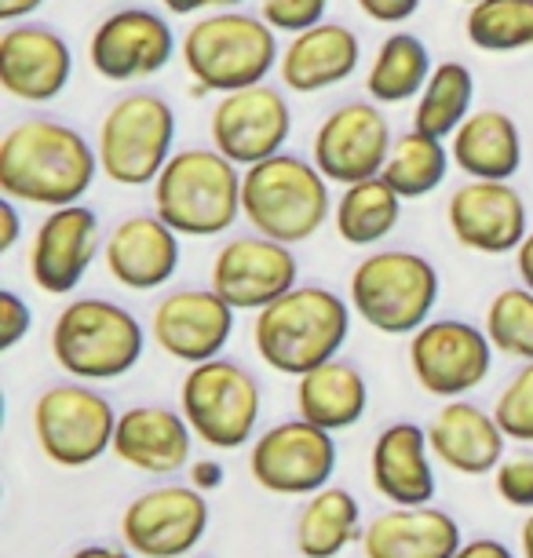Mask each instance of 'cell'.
<instances>
[{"instance_id":"6da1fadb","label":"cell","mask_w":533,"mask_h":558,"mask_svg":"<svg viewBox=\"0 0 533 558\" xmlns=\"http://www.w3.org/2000/svg\"><path fill=\"white\" fill-rule=\"evenodd\" d=\"M99 172L96 146L56 118H26L0 140V194L23 205H77Z\"/></svg>"},{"instance_id":"7a4b0ae2","label":"cell","mask_w":533,"mask_h":558,"mask_svg":"<svg viewBox=\"0 0 533 558\" xmlns=\"http://www.w3.org/2000/svg\"><path fill=\"white\" fill-rule=\"evenodd\" d=\"M351 332V303L332 289L296 286L264 311H256L253 347L267 368L303 376L315 365L340 357Z\"/></svg>"},{"instance_id":"3957f363","label":"cell","mask_w":533,"mask_h":558,"mask_svg":"<svg viewBox=\"0 0 533 558\" xmlns=\"http://www.w3.org/2000/svg\"><path fill=\"white\" fill-rule=\"evenodd\" d=\"M242 219L281 245H303L332 219L329 179L311 157H264L242 172Z\"/></svg>"},{"instance_id":"277c9868","label":"cell","mask_w":533,"mask_h":558,"mask_svg":"<svg viewBox=\"0 0 533 558\" xmlns=\"http://www.w3.org/2000/svg\"><path fill=\"white\" fill-rule=\"evenodd\" d=\"M242 172L216 146H186L154 179V213L183 238H219L242 219Z\"/></svg>"},{"instance_id":"5b68a950","label":"cell","mask_w":533,"mask_h":558,"mask_svg":"<svg viewBox=\"0 0 533 558\" xmlns=\"http://www.w3.org/2000/svg\"><path fill=\"white\" fill-rule=\"evenodd\" d=\"M180 59L202 92H227L264 84L278 66V29L264 15L249 12H208L194 19L180 40Z\"/></svg>"},{"instance_id":"8992f818","label":"cell","mask_w":533,"mask_h":558,"mask_svg":"<svg viewBox=\"0 0 533 558\" xmlns=\"http://www.w3.org/2000/svg\"><path fill=\"white\" fill-rule=\"evenodd\" d=\"M146 332L140 318L121 303L85 296L59 311L51 325V354L73 380L102 384L132 373L143 357Z\"/></svg>"},{"instance_id":"52a82bcc","label":"cell","mask_w":533,"mask_h":558,"mask_svg":"<svg viewBox=\"0 0 533 558\" xmlns=\"http://www.w3.org/2000/svg\"><path fill=\"white\" fill-rule=\"evenodd\" d=\"M443 292L435 263L410 248H376L351 270V311L380 336H413Z\"/></svg>"},{"instance_id":"ba28073f","label":"cell","mask_w":533,"mask_h":558,"mask_svg":"<svg viewBox=\"0 0 533 558\" xmlns=\"http://www.w3.org/2000/svg\"><path fill=\"white\" fill-rule=\"evenodd\" d=\"M175 143V110L154 92H129L102 113L96 154L118 186H154Z\"/></svg>"},{"instance_id":"9c48e42d","label":"cell","mask_w":533,"mask_h":558,"mask_svg":"<svg viewBox=\"0 0 533 558\" xmlns=\"http://www.w3.org/2000/svg\"><path fill=\"white\" fill-rule=\"evenodd\" d=\"M180 413L208 449H242L256 438L264 395L256 376L231 357H213L186 368L180 384Z\"/></svg>"},{"instance_id":"30bf717a","label":"cell","mask_w":533,"mask_h":558,"mask_svg":"<svg viewBox=\"0 0 533 558\" xmlns=\"http://www.w3.org/2000/svg\"><path fill=\"white\" fill-rule=\"evenodd\" d=\"M118 416L92 384H56L34 402V438L59 468H88L113 449Z\"/></svg>"},{"instance_id":"8fae6325","label":"cell","mask_w":533,"mask_h":558,"mask_svg":"<svg viewBox=\"0 0 533 558\" xmlns=\"http://www.w3.org/2000/svg\"><path fill=\"white\" fill-rule=\"evenodd\" d=\"M332 471H337L332 430L303 416L267 427L249 449V475L275 497H311L329 486Z\"/></svg>"},{"instance_id":"7c38bea8","label":"cell","mask_w":533,"mask_h":558,"mask_svg":"<svg viewBox=\"0 0 533 558\" xmlns=\"http://www.w3.org/2000/svg\"><path fill=\"white\" fill-rule=\"evenodd\" d=\"M410 368L421 391L453 402L486 384L494 368V343L472 322L432 318L410 336Z\"/></svg>"},{"instance_id":"4fadbf2b","label":"cell","mask_w":533,"mask_h":558,"mask_svg":"<svg viewBox=\"0 0 533 558\" xmlns=\"http://www.w3.org/2000/svg\"><path fill=\"white\" fill-rule=\"evenodd\" d=\"M213 511L197 486H154L121 511V541L140 558H186L208 533Z\"/></svg>"},{"instance_id":"5bb4252c","label":"cell","mask_w":533,"mask_h":558,"mask_svg":"<svg viewBox=\"0 0 533 558\" xmlns=\"http://www.w3.org/2000/svg\"><path fill=\"white\" fill-rule=\"evenodd\" d=\"M391 124L380 113V102L354 99L343 102L318 124L311 140V161L337 186L380 175L391 154Z\"/></svg>"},{"instance_id":"9a60e30c","label":"cell","mask_w":533,"mask_h":558,"mask_svg":"<svg viewBox=\"0 0 533 558\" xmlns=\"http://www.w3.org/2000/svg\"><path fill=\"white\" fill-rule=\"evenodd\" d=\"M208 135L223 157H231L238 168H249L264 157L286 150L292 135V110L289 99L270 84H253L219 96L208 118Z\"/></svg>"},{"instance_id":"2e32d148","label":"cell","mask_w":533,"mask_h":558,"mask_svg":"<svg viewBox=\"0 0 533 558\" xmlns=\"http://www.w3.org/2000/svg\"><path fill=\"white\" fill-rule=\"evenodd\" d=\"M446 223L461 248L479 256H508L530 234L526 197L505 179H468L449 194Z\"/></svg>"},{"instance_id":"e0dca14e","label":"cell","mask_w":533,"mask_h":558,"mask_svg":"<svg viewBox=\"0 0 533 558\" xmlns=\"http://www.w3.org/2000/svg\"><path fill=\"white\" fill-rule=\"evenodd\" d=\"M300 263L292 245H281L275 238L249 234L219 245L208 286L231 303L234 311H264L267 303L296 289Z\"/></svg>"},{"instance_id":"ac0fdd59","label":"cell","mask_w":533,"mask_h":558,"mask_svg":"<svg viewBox=\"0 0 533 558\" xmlns=\"http://www.w3.org/2000/svg\"><path fill=\"white\" fill-rule=\"evenodd\" d=\"M175 56V34L169 19L150 8H121L96 26L88 40L92 70L102 81L129 84L161 73Z\"/></svg>"},{"instance_id":"d6986e66","label":"cell","mask_w":533,"mask_h":558,"mask_svg":"<svg viewBox=\"0 0 533 558\" xmlns=\"http://www.w3.org/2000/svg\"><path fill=\"white\" fill-rule=\"evenodd\" d=\"M102 252L99 216L85 202L48 208L29 245V278L48 296H70Z\"/></svg>"},{"instance_id":"ffe728a7","label":"cell","mask_w":533,"mask_h":558,"mask_svg":"<svg viewBox=\"0 0 533 558\" xmlns=\"http://www.w3.org/2000/svg\"><path fill=\"white\" fill-rule=\"evenodd\" d=\"M234 332V307L219 292L208 289H175L158 300L150 314V336L175 362L197 365L223 354Z\"/></svg>"},{"instance_id":"44dd1931","label":"cell","mask_w":533,"mask_h":558,"mask_svg":"<svg viewBox=\"0 0 533 558\" xmlns=\"http://www.w3.org/2000/svg\"><path fill=\"white\" fill-rule=\"evenodd\" d=\"M73 77L66 37L40 23H8L0 34V88L19 102H51Z\"/></svg>"},{"instance_id":"7402d4cb","label":"cell","mask_w":533,"mask_h":558,"mask_svg":"<svg viewBox=\"0 0 533 558\" xmlns=\"http://www.w3.org/2000/svg\"><path fill=\"white\" fill-rule=\"evenodd\" d=\"M183 234L154 216H129L110 230L102 241V263H107L110 278L132 292H150L172 281L183 259Z\"/></svg>"},{"instance_id":"603a6c76","label":"cell","mask_w":533,"mask_h":558,"mask_svg":"<svg viewBox=\"0 0 533 558\" xmlns=\"http://www.w3.org/2000/svg\"><path fill=\"white\" fill-rule=\"evenodd\" d=\"M435 452L427 427L413 420H395L376 435L370 452V482L388 504L421 508L435 500Z\"/></svg>"},{"instance_id":"cb8c5ba5","label":"cell","mask_w":533,"mask_h":558,"mask_svg":"<svg viewBox=\"0 0 533 558\" xmlns=\"http://www.w3.org/2000/svg\"><path fill=\"white\" fill-rule=\"evenodd\" d=\"M427 441L435 460L464 478L494 475L508 449V435L500 430L497 416L468 398H453L438 409L427 424Z\"/></svg>"},{"instance_id":"d4e9b609","label":"cell","mask_w":533,"mask_h":558,"mask_svg":"<svg viewBox=\"0 0 533 558\" xmlns=\"http://www.w3.org/2000/svg\"><path fill=\"white\" fill-rule=\"evenodd\" d=\"M194 427L169 405H132L118 416L113 457L143 475H175L194 449Z\"/></svg>"},{"instance_id":"484cf974","label":"cell","mask_w":533,"mask_h":558,"mask_svg":"<svg viewBox=\"0 0 533 558\" xmlns=\"http://www.w3.org/2000/svg\"><path fill=\"white\" fill-rule=\"evenodd\" d=\"M365 558H453L464 544L461 522L446 508H399L391 504L362 530Z\"/></svg>"},{"instance_id":"4316f807","label":"cell","mask_w":533,"mask_h":558,"mask_svg":"<svg viewBox=\"0 0 533 558\" xmlns=\"http://www.w3.org/2000/svg\"><path fill=\"white\" fill-rule=\"evenodd\" d=\"M362 40L354 37L351 26L343 23H318L303 34H292L278 59L281 84L296 96H311V92L337 88L359 70Z\"/></svg>"},{"instance_id":"83f0119b","label":"cell","mask_w":533,"mask_h":558,"mask_svg":"<svg viewBox=\"0 0 533 558\" xmlns=\"http://www.w3.org/2000/svg\"><path fill=\"white\" fill-rule=\"evenodd\" d=\"M449 154L468 179H505L511 183L522 168V132L511 113L486 107L475 110L457 129V135L449 140Z\"/></svg>"},{"instance_id":"f1b7e54d","label":"cell","mask_w":533,"mask_h":558,"mask_svg":"<svg viewBox=\"0 0 533 558\" xmlns=\"http://www.w3.org/2000/svg\"><path fill=\"white\" fill-rule=\"evenodd\" d=\"M370 409V387L359 365L329 357L311 373L296 376V413L326 430H348Z\"/></svg>"},{"instance_id":"f546056e","label":"cell","mask_w":533,"mask_h":558,"mask_svg":"<svg viewBox=\"0 0 533 558\" xmlns=\"http://www.w3.org/2000/svg\"><path fill=\"white\" fill-rule=\"evenodd\" d=\"M362 508L348 489L326 486L303 500L292 522V544L303 558H337L343 547L362 541Z\"/></svg>"},{"instance_id":"4dcf8cb0","label":"cell","mask_w":533,"mask_h":558,"mask_svg":"<svg viewBox=\"0 0 533 558\" xmlns=\"http://www.w3.org/2000/svg\"><path fill=\"white\" fill-rule=\"evenodd\" d=\"M402 202L405 197L395 191L384 175L359 179V183L343 186V194L332 205V227L343 245L370 248L380 245L384 238H391V230L402 219Z\"/></svg>"},{"instance_id":"1f68e13d","label":"cell","mask_w":533,"mask_h":558,"mask_svg":"<svg viewBox=\"0 0 533 558\" xmlns=\"http://www.w3.org/2000/svg\"><path fill=\"white\" fill-rule=\"evenodd\" d=\"M432 70V51H427L424 40L416 34H405V29H395L376 51L373 70L365 77V92L380 107H399V102L421 96Z\"/></svg>"},{"instance_id":"d6a6232c","label":"cell","mask_w":533,"mask_h":558,"mask_svg":"<svg viewBox=\"0 0 533 558\" xmlns=\"http://www.w3.org/2000/svg\"><path fill=\"white\" fill-rule=\"evenodd\" d=\"M472 102H475L472 70L457 59L438 62L424 84V92L416 96L413 129L435 135V140H453L457 129L475 113Z\"/></svg>"},{"instance_id":"836d02e7","label":"cell","mask_w":533,"mask_h":558,"mask_svg":"<svg viewBox=\"0 0 533 558\" xmlns=\"http://www.w3.org/2000/svg\"><path fill=\"white\" fill-rule=\"evenodd\" d=\"M453 165L446 140H435L421 129H410L391 143L388 165H384V179L399 191L405 202H421L432 191L446 183V172Z\"/></svg>"},{"instance_id":"e575fe53","label":"cell","mask_w":533,"mask_h":558,"mask_svg":"<svg viewBox=\"0 0 533 558\" xmlns=\"http://www.w3.org/2000/svg\"><path fill=\"white\" fill-rule=\"evenodd\" d=\"M468 45L489 56L533 48V0H479L464 15Z\"/></svg>"},{"instance_id":"d590c367","label":"cell","mask_w":533,"mask_h":558,"mask_svg":"<svg viewBox=\"0 0 533 558\" xmlns=\"http://www.w3.org/2000/svg\"><path fill=\"white\" fill-rule=\"evenodd\" d=\"M483 329L497 354L516 357V362H533V289H500L489 300Z\"/></svg>"},{"instance_id":"8d00e7d4","label":"cell","mask_w":533,"mask_h":558,"mask_svg":"<svg viewBox=\"0 0 533 558\" xmlns=\"http://www.w3.org/2000/svg\"><path fill=\"white\" fill-rule=\"evenodd\" d=\"M494 416L511 441L533 446V362H522L516 368V376H511L505 384V391L497 395Z\"/></svg>"},{"instance_id":"74e56055","label":"cell","mask_w":533,"mask_h":558,"mask_svg":"<svg viewBox=\"0 0 533 558\" xmlns=\"http://www.w3.org/2000/svg\"><path fill=\"white\" fill-rule=\"evenodd\" d=\"M494 489L508 508L533 511V452H511L497 463Z\"/></svg>"},{"instance_id":"f35d334b","label":"cell","mask_w":533,"mask_h":558,"mask_svg":"<svg viewBox=\"0 0 533 558\" xmlns=\"http://www.w3.org/2000/svg\"><path fill=\"white\" fill-rule=\"evenodd\" d=\"M329 0H259V15L278 34H303V29L326 23Z\"/></svg>"},{"instance_id":"ab89813d","label":"cell","mask_w":533,"mask_h":558,"mask_svg":"<svg viewBox=\"0 0 533 558\" xmlns=\"http://www.w3.org/2000/svg\"><path fill=\"white\" fill-rule=\"evenodd\" d=\"M34 329V311L15 289H0V351H15Z\"/></svg>"},{"instance_id":"60d3db41","label":"cell","mask_w":533,"mask_h":558,"mask_svg":"<svg viewBox=\"0 0 533 558\" xmlns=\"http://www.w3.org/2000/svg\"><path fill=\"white\" fill-rule=\"evenodd\" d=\"M354 4H359V12L370 15L373 23L399 26V23H405V19L416 15L421 0H354Z\"/></svg>"},{"instance_id":"b9f144b4","label":"cell","mask_w":533,"mask_h":558,"mask_svg":"<svg viewBox=\"0 0 533 558\" xmlns=\"http://www.w3.org/2000/svg\"><path fill=\"white\" fill-rule=\"evenodd\" d=\"M15 197H0V256L12 252L23 238V216H19Z\"/></svg>"},{"instance_id":"7bdbcfd3","label":"cell","mask_w":533,"mask_h":558,"mask_svg":"<svg viewBox=\"0 0 533 558\" xmlns=\"http://www.w3.org/2000/svg\"><path fill=\"white\" fill-rule=\"evenodd\" d=\"M453 558H516V551L505 541H497V536H472V541L457 547Z\"/></svg>"},{"instance_id":"ee69618b","label":"cell","mask_w":533,"mask_h":558,"mask_svg":"<svg viewBox=\"0 0 533 558\" xmlns=\"http://www.w3.org/2000/svg\"><path fill=\"white\" fill-rule=\"evenodd\" d=\"M165 12L172 15H202V12H227V8H242L245 0H161Z\"/></svg>"},{"instance_id":"f6af8a7d","label":"cell","mask_w":533,"mask_h":558,"mask_svg":"<svg viewBox=\"0 0 533 558\" xmlns=\"http://www.w3.org/2000/svg\"><path fill=\"white\" fill-rule=\"evenodd\" d=\"M191 486H197L202 493H213L223 486V463L216 460H197L191 468Z\"/></svg>"},{"instance_id":"bcb514c9","label":"cell","mask_w":533,"mask_h":558,"mask_svg":"<svg viewBox=\"0 0 533 558\" xmlns=\"http://www.w3.org/2000/svg\"><path fill=\"white\" fill-rule=\"evenodd\" d=\"M40 8H45V0H0V19L4 23H26Z\"/></svg>"},{"instance_id":"7dc6e473","label":"cell","mask_w":533,"mask_h":558,"mask_svg":"<svg viewBox=\"0 0 533 558\" xmlns=\"http://www.w3.org/2000/svg\"><path fill=\"white\" fill-rule=\"evenodd\" d=\"M70 558H140V555L129 551V547H113V544H85Z\"/></svg>"},{"instance_id":"c3c4849f","label":"cell","mask_w":533,"mask_h":558,"mask_svg":"<svg viewBox=\"0 0 533 558\" xmlns=\"http://www.w3.org/2000/svg\"><path fill=\"white\" fill-rule=\"evenodd\" d=\"M516 267H519L522 286L533 289V230H530L526 238H522V245L516 248Z\"/></svg>"},{"instance_id":"681fc988","label":"cell","mask_w":533,"mask_h":558,"mask_svg":"<svg viewBox=\"0 0 533 558\" xmlns=\"http://www.w3.org/2000/svg\"><path fill=\"white\" fill-rule=\"evenodd\" d=\"M519 544H522V558H533V511H526V522L519 530Z\"/></svg>"},{"instance_id":"f907efd6","label":"cell","mask_w":533,"mask_h":558,"mask_svg":"<svg viewBox=\"0 0 533 558\" xmlns=\"http://www.w3.org/2000/svg\"><path fill=\"white\" fill-rule=\"evenodd\" d=\"M461 4H468V8H472V4H479V0H461Z\"/></svg>"}]
</instances>
